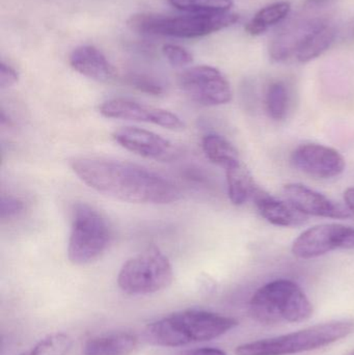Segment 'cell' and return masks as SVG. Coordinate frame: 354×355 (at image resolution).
I'll return each instance as SVG.
<instances>
[{"label":"cell","mask_w":354,"mask_h":355,"mask_svg":"<svg viewBox=\"0 0 354 355\" xmlns=\"http://www.w3.org/2000/svg\"><path fill=\"white\" fill-rule=\"evenodd\" d=\"M77 177L108 198L131 204H172L180 200L170 180L139 164L104 157H80L71 162Z\"/></svg>","instance_id":"obj_1"},{"label":"cell","mask_w":354,"mask_h":355,"mask_svg":"<svg viewBox=\"0 0 354 355\" xmlns=\"http://www.w3.org/2000/svg\"><path fill=\"white\" fill-rule=\"evenodd\" d=\"M237 325L238 321L232 317L191 309L150 323L145 329V339L159 347H182L218 339Z\"/></svg>","instance_id":"obj_2"},{"label":"cell","mask_w":354,"mask_h":355,"mask_svg":"<svg viewBox=\"0 0 354 355\" xmlns=\"http://www.w3.org/2000/svg\"><path fill=\"white\" fill-rule=\"evenodd\" d=\"M249 316L263 324L301 323L313 316V304L303 290L289 279H276L251 296Z\"/></svg>","instance_id":"obj_3"},{"label":"cell","mask_w":354,"mask_h":355,"mask_svg":"<svg viewBox=\"0 0 354 355\" xmlns=\"http://www.w3.org/2000/svg\"><path fill=\"white\" fill-rule=\"evenodd\" d=\"M354 334V320L330 321L288 335L241 344L236 355H292L328 347Z\"/></svg>","instance_id":"obj_4"},{"label":"cell","mask_w":354,"mask_h":355,"mask_svg":"<svg viewBox=\"0 0 354 355\" xmlns=\"http://www.w3.org/2000/svg\"><path fill=\"white\" fill-rule=\"evenodd\" d=\"M238 21V15L229 12L180 17L143 12L132 15L127 21V25L131 31L143 35L195 39L232 26Z\"/></svg>","instance_id":"obj_5"},{"label":"cell","mask_w":354,"mask_h":355,"mask_svg":"<svg viewBox=\"0 0 354 355\" xmlns=\"http://www.w3.org/2000/svg\"><path fill=\"white\" fill-rule=\"evenodd\" d=\"M112 232L106 217L87 202L73 209L68 258L74 265L95 262L107 250Z\"/></svg>","instance_id":"obj_6"},{"label":"cell","mask_w":354,"mask_h":355,"mask_svg":"<svg viewBox=\"0 0 354 355\" xmlns=\"http://www.w3.org/2000/svg\"><path fill=\"white\" fill-rule=\"evenodd\" d=\"M174 279L168 257L150 245L124 263L118 275V288L128 295H150L163 291Z\"/></svg>","instance_id":"obj_7"},{"label":"cell","mask_w":354,"mask_h":355,"mask_svg":"<svg viewBox=\"0 0 354 355\" xmlns=\"http://www.w3.org/2000/svg\"><path fill=\"white\" fill-rule=\"evenodd\" d=\"M303 2V8L280 29L269 45V56L274 62H284L295 58L307 37L328 20L324 10Z\"/></svg>","instance_id":"obj_8"},{"label":"cell","mask_w":354,"mask_h":355,"mask_svg":"<svg viewBox=\"0 0 354 355\" xmlns=\"http://www.w3.org/2000/svg\"><path fill=\"white\" fill-rule=\"evenodd\" d=\"M179 85L189 99L203 106H218L232 100L230 83L218 69L197 66L179 76Z\"/></svg>","instance_id":"obj_9"},{"label":"cell","mask_w":354,"mask_h":355,"mask_svg":"<svg viewBox=\"0 0 354 355\" xmlns=\"http://www.w3.org/2000/svg\"><path fill=\"white\" fill-rule=\"evenodd\" d=\"M351 248H354V227L330 223L301 233L293 242L292 252L297 258L309 260L334 250Z\"/></svg>","instance_id":"obj_10"},{"label":"cell","mask_w":354,"mask_h":355,"mask_svg":"<svg viewBox=\"0 0 354 355\" xmlns=\"http://www.w3.org/2000/svg\"><path fill=\"white\" fill-rule=\"evenodd\" d=\"M100 112L105 118L151 123L170 130H182L185 127L182 119L170 110L125 98H116L104 102L100 106Z\"/></svg>","instance_id":"obj_11"},{"label":"cell","mask_w":354,"mask_h":355,"mask_svg":"<svg viewBox=\"0 0 354 355\" xmlns=\"http://www.w3.org/2000/svg\"><path fill=\"white\" fill-rule=\"evenodd\" d=\"M114 141L136 155L156 162H170L181 155L180 148L161 135L136 127H123L112 135Z\"/></svg>","instance_id":"obj_12"},{"label":"cell","mask_w":354,"mask_h":355,"mask_svg":"<svg viewBox=\"0 0 354 355\" xmlns=\"http://www.w3.org/2000/svg\"><path fill=\"white\" fill-rule=\"evenodd\" d=\"M294 168L318 179H332L345 171V159L337 150L318 144L299 146L291 155Z\"/></svg>","instance_id":"obj_13"},{"label":"cell","mask_w":354,"mask_h":355,"mask_svg":"<svg viewBox=\"0 0 354 355\" xmlns=\"http://www.w3.org/2000/svg\"><path fill=\"white\" fill-rule=\"evenodd\" d=\"M284 194L287 202L303 214L336 219L351 217V211L345 210L340 205L303 184H287L284 186Z\"/></svg>","instance_id":"obj_14"},{"label":"cell","mask_w":354,"mask_h":355,"mask_svg":"<svg viewBox=\"0 0 354 355\" xmlns=\"http://www.w3.org/2000/svg\"><path fill=\"white\" fill-rule=\"evenodd\" d=\"M70 66L79 74L99 81L108 83L116 77V69L106 56L94 46H79L71 52Z\"/></svg>","instance_id":"obj_15"},{"label":"cell","mask_w":354,"mask_h":355,"mask_svg":"<svg viewBox=\"0 0 354 355\" xmlns=\"http://www.w3.org/2000/svg\"><path fill=\"white\" fill-rule=\"evenodd\" d=\"M251 198L260 215L272 225L288 227L306 223V215L297 210L290 202L278 200L259 187L256 188Z\"/></svg>","instance_id":"obj_16"},{"label":"cell","mask_w":354,"mask_h":355,"mask_svg":"<svg viewBox=\"0 0 354 355\" xmlns=\"http://www.w3.org/2000/svg\"><path fill=\"white\" fill-rule=\"evenodd\" d=\"M139 340L131 333L109 334L87 340L82 355H131L136 349Z\"/></svg>","instance_id":"obj_17"},{"label":"cell","mask_w":354,"mask_h":355,"mask_svg":"<svg viewBox=\"0 0 354 355\" xmlns=\"http://www.w3.org/2000/svg\"><path fill=\"white\" fill-rule=\"evenodd\" d=\"M337 37V29L330 21L320 25L307 37L297 52V62H309L319 58L326 50L330 49Z\"/></svg>","instance_id":"obj_18"},{"label":"cell","mask_w":354,"mask_h":355,"mask_svg":"<svg viewBox=\"0 0 354 355\" xmlns=\"http://www.w3.org/2000/svg\"><path fill=\"white\" fill-rule=\"evenodd\" d=\"M226 176L228 196L232 204L235 206L245 204L257 188L249 170L240 160L226 168Z\"/></svg>","instance_id":"obj_19"},{"label":"cell","mask_w":354,"mask_h":355,"mask_svg":"<svg viewBox=\"0 0 354 355\" xmlns=\"http://www.w3.org/2000/svg\"><path fill=\"white\" fill-rule=\"evenodd\" d=\"M291 3L289 1L274 2L264 6L259 10L245 26L249 35L257 37L267 31L270 27L287 19L291 12Z\"/></svg>","instance_id":"obj_20"},{"label":"cell","mask_w":354,"mask_h":355,"mask_svg":"<svg viewBox=\"0 0 354 355\" xmlns=\"http://www.w3.org/2000/svg\"><path fill=\"white\" fill-rule=\"evenodd\" d=\"M202 148L206 157L216 166L226 170L229 166L240 162L236 148L224 137L218 135H207L202 141Z\"/></svg>","instance_id":"obj_21"},{"label":"cell","mask_w":354,"mask_h":355,"mask_svg":"<svg viewBox=\"0 0 354 355\" xmlns=\"http://www.w3.org/2000/svg\"><path fill=\"white\" fill-rule=\"evenodd\" d=\"M73 339L64 333H53L39 340L37 344L21 355H68Z\"/></svg>","instance_id":"obj_22"},{"label":"cell","mask_w":354,"mask_h":355,"mask_svg":"<svg viewBox=\"0 0 354 355\" xmlns=\"http://www.w3.org/2000/svg\"><path fill=\"white\" fill-rule=\"evenodd\" d=\"M177 10L193 14H220L228 12L232 8V0H168Z\"/></svg>","instance_id":"obj_23"},{"label":"cell","mask_w":354,"mask_h":355,"mask_svg":"<svg viewBox=\"0 0 354 355\" xmlns=\"http://www.w3.org/2000/svg\"><path fill=\"white\" fill-rule=\"evenodd\" d=\"M265 105L270 118L276 121L284 120L288 110V91L282 81H274L268 87Z\"/></svg>","instance_id":"obj_24"},{"label":"cell","mask_w":354,"mask_h":355,"mask_svg":"<svg viewBox=\"0 0 354 355\" xmlns=\"http://www.w3.org/2000/svg\"><path fill=\"white\" fill-rule=\"evenodd\" d=\"M125 83L133 89L152 96L164 94V87L155 77L143 73H128L125 76Z\"/></svg>","instance_id":"obj_25"},{"label":"cell","mask_w":354,"mask_h":355,"mask_svg":"<svg viewBox=\"0 0 354 355\" xmlns=\"http://www.w3.org/2000/svg\"><path fill=\"white\" fill-rule=\"evenodd\" d=\"M162 53H163L164 58L168 60V62L172 67H177V68L187 66V64H191L193 60L191 52L187 51L185 48L181 47V46L172 45V44L164 45L162 48Z\"/></svg>","instance_id":"obj_26"},{"label":"cell","mask_w":354,"mask_h":355,"mask_svg":"<svg viewBox=\"0 0 354 355\" xmlns=\"http://www.w3.org/2000/svg\"><path fill=\"white\" fill-rule=\"evenodd\" d=\"M24 202L12 196H2L0 200V218L10 219L16 217L24 210Z\"/></svg>","instance_id":"obj_27"},{"label":"cell","mask_w":354,"mask_h":355,"mask_svg":"<svg viewBox=\"0 0 354 355\" xmlns=\"http://www.w3.org/2000/svg\"><path fill=\"white\" fill-rule=\"evenodd\" d=\"M19 80V74L10 64L2 62L0 64V87L2 89H8L16 85Z\"/></svg>","instance_id":"obj_28"},{"label":"cell","mask_w":354,"mask_h":355,"mask_svg":"<svg viewBox=\"0 0 354 355\" xmlns=\"http://www.w3.org/2000/svg\"><path fill=\"white\" fill-rule=\"evenodd\" d=\"M182 355H228L224 350L215 347H202L188 350Z\"/></svg>","instance_id":"obj_29"},{"label":"cell","mask_w":354,"mask_h":355,"mask_svg":"<svg viewBox=\"0 0 354 355\" xmlns=\"http://www.w3.org/2000/svg\"><path fill=\"white\" fill-rule=\"evenodd\" d=\"M344 200L347 209L354 214V187L348 188L344 192Z\"/></svg>","instance_id":"obj_30"},{"label":"cell","mask_w":354,"mask_h":355,"mask_svg":"<svg viewBox=\"0 0 354 355\" xmlns=\"http://www.w3.org/2000/svg\"><path fill=\"white\" fill-rule=\"evenodd\" d=\"M347 355H354V350H353L351 352H349V354Z\"/></svg>","instance_id":"obj_31"}]
</instances>
